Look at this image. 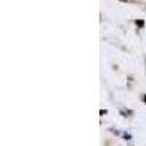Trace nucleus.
<instances>
[{"label":"nucleus","mask_w":146,"mask_h":146,"mask_svg":"<svg viewBox=\"0 0 146 146\" xmlns=\"http://www.w3.org/2000/svg\"><path fill=\"white\" fill-rule=\"evenodd\" d=\"M136 25L137 27H143V21H136Z\"/></svg>","instance_id":"1"},{"label":"nucleus","mask_w":146,"mask_h":146,"mask_svg":"<svg viewBox=\"0 0 146 146\" xmlns=\"http://www.w3.org/2000/svg\"><path fill=\"white\" fill-rule=\"evenodd\" d=\"M123 2H126V0H123Z\"/></svg>","instance_id":"3"},{"label":"nucleus","mask_w":146,"mask_h":146,"mask_svg":"<svg viewBox=\"0 0 146 146\" xmlns=\"http://www.w3.org/2000/svg\"><path fill=\"white\" fill-rule=\"evenodd\" d=\"M145 102H146V95H145Z\"/></svg>","instance_id":"2"}]
</instances>
